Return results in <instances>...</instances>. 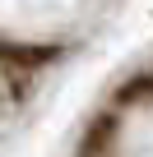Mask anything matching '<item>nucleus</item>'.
Segmentation results:
<instances>
[]
</instances>
